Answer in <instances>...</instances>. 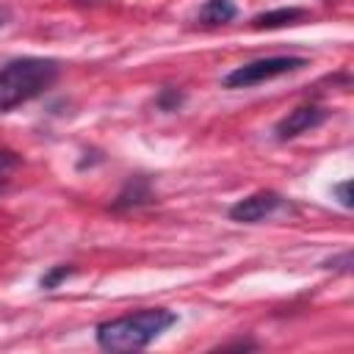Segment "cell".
<instances>
[{
    "label": "cell",
    "mask_w": 354,
    "mask_h": 354,
    "mask_svg": "<svg viewBox=\"0 0 354 354\" xmlns=\"http://www.w3.org/2000/svg\"><path fill=\"white\" fill-rule=\"evenodd\" d=\"M177 324V315L163 307H147L133 315L102 321L97 326V346L105 351H138L160 337L169 326Z\"/></svg>",
    "instance_id": "cell-1"
},
{
    "label": "cell",
    "mask_w": 354,
    "mask_h": 354,
    "mask_svg": "<svg viewBox=\"0 0 354 354\" xmlns=\"http://www.w3.org/2000/svg\"><path fill=\"white\" fill-rule=\"evenodd\" d=\"M58 61L50 58H14L0 66V113L44 94L58 80Z\"/></svg>",
    "instance_id": "cell-2"
},
{
    "label": "cell",
    "mask_w": 354,
    "mask_h": 354,
    "mask_svg": "<svg viewBox=\"0 0 354 354\" xmlns=\"http://www.w3.org/2000/svg\"><path fill=\"white\" fill-rule=\"evenodd\" d=\"M301 66H307V58H299V55L257 58V61H249V64L235 66V69L224 77V86H227V88H249V86L274 80V77H279V75L296 72V69H301Z\"/></svg>",
    "instance_id": "cell-3"
},
{
    "label": "cell",
    "mask_w": 354,
    "mask_h": 354,
    "mask_svg": "<svg viewBox=\"0 0 354 354\" xmlns=\"http://www.w3.org/2000/svg\"><path fill=\"white\" fill-rule=\"evenodd\" d=\"M282 205H285V199L277 191H254L230 207V218L241 221V224H257V221L268 218L274 210H279Z\"/></svg>",
    "instance_id": "cell-4"
},
{
    "label": "cell",
    "mask_w": 354,
    "mask_h": 354,
    "mask_svg": "<svg viewBox=\"0 0 354 354\" xmlns=\"http://www.w3.org/2000/svg\"><path fill=\"white\" fill-rule=\"evenodd\" d=\"M326 119H329V111L326 108H321V105H301V108L290 111L285 119H279L277 127H274V133H277L279 141H288V138H296V136H301V133L324 124Z\"/></svg>",
    "instance_id": "cell-5"
},
{
    "label": "cell",
    "mask_w": 354,
    "mask_h": 354,
    "mask_svg": "<svg viewBox=\"0 0 354 354\" xmlns=\"http://www.w3.org/2000/svg\"><path fill=\"white\" fill-rule=\"evenodd\" d=\"M152 202V185L147 177H130L124 183V188L119 191V196L113 199V210H130V207H138V205H147Z\"/></svg>",
    "instance_id": "cell-6"
},
{
    "label": "cell",
    "mask_w": 354,
    "mask_h": 354,
    "mask_svg": "<svg viewBox=\"0 0 354 354\" xmlns=\"http://www.w3.org/2000/svg\"><path fill=\"white\" fill-rule=\"evenodd\" d=\"M301 19H307L304 8H274L266 14H257L252 19L254 30H274V28H285V25H299Z\"/></svg>",
    "instance_id": "cell-7"
},
{
    "label": "cell",
    "mask_w": 354,
    "mask_h": 354,
    "mask_svg": "<svg viewBox=\"0 0 354 354\" xmlns=\"http://www.w3.org/2000/svg\"><path fill=\"white\" fill-rule=\"evenodd\" d=\"M238 14L235 3L232 0H207L199 11V22L205 25H224V22H232Z\"/></svg>",
    "instance_id": "cell-8"
},
{
    "label": "cell",
    "mask_w": 354,
    "mask_h": 354,
    "mask_svg": "<svg viewBox=\"0 0 354 354\" xmlns=\"http://www.w3.org/2000/svg\"><path fill=\"white\" fill-rule=\"evenodd\" d=\"M183 102H185V94H183L180 88H174V86H163V88L158 91V97H155V105H158L160 111H166V113L177 111Z\"/></svg>",
    "instance_id": "cell-9"
},
{
    "label": "cell",
    "mask_w": 354,
    "mask_h": 354,
    "mask_svg": "<svg viewBox=\"0 0 354 354\" xmlns=\"http://www.w3.org/2000/svg\"><path fill=\"white\" fill-rule=\"evenodd\" d=\"M75 271H77L75 266H53V268L39 279V288H41V290H55V288H58L66 277H72Z\"/></svg>",
    "instance_id": "cell-10"
},
{
    "label": "cell",
    "mask_w": 354,
    "mask_h": 354,
    "mask_svg": "<svg viewBox=\"0 0 354 354\" xmlns=\"http://www.w3.org/2000/svg\"><path fill=\"white\" fill-rule=\"evenodd\" d=\"M324 268H337V271L348 274L351 271V252H343V254H337L332 260H324Z\"/></svg>",
    "instance_id": "cell-11"
},
{
    "label": "cell",
    "mask_w": 354,
    "mask_h": 354,
    "mask_svg": "<svg viewBox=\"0 0 354 354\" xmlns=\"http://www.w3.org/2000/svg\"><path fill=\"white\" fill-rule=\"evenodd\" d=\"M332 194L340 199V205H343V207H351V205H354V202H351V180L337 183V185L332 188Z\"/></svg>",
    "instance_id": "cell-12"
},
{
    "label": "cell",
    "mask_w": 354,
    "mask_h": 354,
    "mask_svg": "<svg viewBox=\"0 0 354 354\" xmlns=\"http://www.w3.org/2000/svg\"><path fill=\"white\" fill-rule=\"evenodd\" d=\"M14 166H19V158L14 152H8V149H0V174H6Z\"/></svg>",
    "instance_id": "cell-13"
},
{
    "label": "cell",
    "mask_w": 354,
    "mask_h": 354,
    "mask_svg": "<svg viewBox=\"0 0 354 354\" xmlns=\"http://www.w3.org/2000/svg\"><path fill=\"white\" fill-rule=\"evenodd\" d=\"M221 348H254V343H249V340H235V343H227V346H221Z\"/></svg>",
    "instance_id": "cell-14"
},
{
    "label": "cell",
    "mask_w": 354,
    "mask_h": 354,
    "mask_svg": "<svg viewBox=\"0 0 354 354\" xmlns=\"http://www.w3.org/2000/svg\"><path fill=\"white\" fill-rule=\"evenodd\" d=\"M6 188V174H0V191Z\"/></svg>",
    "instance_id": "cell-15"
},
{
    "label": "cell",
    "mask_w": 354,
    "mask_h": 354,
    "mask_svg": "<svg viewBox=\"0 0 354 354\" xmlns=\"http://www.w3.org/2000/svg\"><path fill=\"white\" fill-rule=\"evenodd\" d=\"M0 25H3V17H0Z\"/></svg>",
    "instance_id": "cell-16"
}]
</instances>
